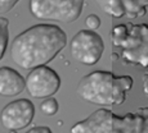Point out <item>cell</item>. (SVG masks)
<instances>
[{
  "instance_id": "6da1fadb",
  "label": "cell",
  "mask_w": 148,
  "mask_h": 133,
  "mask_svg": "<svg viewBox=\"0 0 148 133\" xmlns=\"http://www.w3.org/2000/svg\"><path fill=\"white\" fill-rule=\"evenodd\" d=\"M67 45L66 32L56 24L40 23L19 33L12 42L10 56L23 69L47 65Z\"/></svg>"
},
{
  "instance_id": "7a4b0ae2",
  "label": "cell",
  "mask_w": 148,
  "mask_h": 133,
  "mask_svg": "<svg viewBox=\"0 0 148 133\" xmlns=\"http://www.w3.org/2000/svg\"><path fill=\"white\" fill-rule=\"evenodd\" d=\"M133 83L130 76H115L106 70H95L81 78L76 91L82 100L90 104L113 106L124 103Z\"/></svg>"
},
{
  "instance_id": "3957f363",
  "label": "cell",
  "mask_w": 148,
  "mask_h": 133,
  "mask_svg": "<svg viewBox=\"0 0 148 133\" xmlns=\"http://www.w3.org/2000/svg\"><path fill=\"white\" fill-rule=\"evenodd\" d=\"M113 46L121 47L120 58L126 64L148 67V24H117L111 33Z\"/></svg>"
},
{
  "instance_id": "277c9868",
  "label": "cell",
  "mask_w": 148,
  "mask_h": 133,
  "mask_svg": "<svg viewBox=\"0 0 148 133\" xmlns=\"http://www.w3.org/2000/svg\"><path fill=\"white\" fill-rule=\"evenodd\" d=\"M85 0H30V12L35 18L72 23L79 19Z\"/></svg>"
},
{
  "instance_id": "5b68a950",
  "label": "cell",
  "mask_w": 148,
  "mask_h": 133,
  "mask_svg": "<svg viewBox=\"0 0 148 133\" xmlns=\"http://www.w3.org/2000/svg\"><path fill=\"white\" fill-rule=\"evenodd\" d=\"M104 51V42L94 31L81 30L72 37L70 44L71 56L85 65H94L101 60Z\"/></svg>"
},
{
  "instance_id": "8992f818",
  "label": "cell",
  "mask_w": 148,
  "mask_h": 133,
  "mask_svg": "<svg viewBox=\"0 0 148 133\" xmlns=\"http://www.w3.org/2000/svg\"><path fill=\"white\" fill-rule=\"evenodd\" d=\"M25 81L27 92L35 99L52 97L61 87V78L58 73L45 65L34 68Z\"/></svg>"
},
{
  "instance_id": "52a82bcc",
  "label": "cell",
  "mask_w": 148,
  "mask_h": 133,
  "mask_svg": "<svg viewBox=\"0 0 148 133\" xmlns=\"http://www.w3.org/2000/svg\"><path fill=\"white\" fill-rule=\"evenodd\" d=\"M35 115V106L27 99H18L3 109L0 120L8 131H21L30 126Z\"/></svg>"
},
{
  "instance_id": "ba28073f",
  "label": "cell",
  "mask_w": 148,
  "mask_h": 133,
  "mask_svg": "<svg viewBox=\"0 0 148 133\" xmlns=\"http://www.w3.org/2000/svg\"><path fill=\"white\" fill-rule=\"evenodd\" d=\"M97 4L102 8L107 14L127 19H135L138 17H143L147 13L148 0H95Z\"/></svg>"
},
{
  "instance_id": "9c48e42d",
  "label": "cell",
  "mask_w": 148,
  "mask_h": 133,
  "mask_svg": "<svg viewBox=\"0 0 148 133\" xmlns=\"http://www.w3.org/2000/svg\"><path fill=\"white\" fill-rule=\"evenodd\" d=\"M111 133H148V107H139L124 117L113 114Z\"/></svg>"
},
{
  "instance_id": "30bf717a",
  "label": "cell",
  "mask_w": 148,
  "mask_h": 133,
  "mask_svg": "<svg viewBox=\"0 0 148 133\" xmlns=\"http://www.w3.org/2000/svg\"><path fill=\"white\" fill-rule=\"evenodd\" d=\"M113 113L110 109H98L86 119L79 122L71 128V133H111Z\"/></svg>"
},
{
  "instance_id": "8fae6325",
  "label": "cell",
  "mask_w": 148,
  "mask_h": 133,
  "mask_svg": "<svg viewBox=\"0 0 148 133\" xmlns=\"http://www.w3.org/2000/svg\"><path fill=\"white\" fill-rule=\"evenodd\" d=\"M26 88V81L16 69L0 68V96H17Z\"/></svg>"
},
{
  "instance_id": "7c38bea8",
  "label": "cell",
  "mask_w": 148,
  "mask_h": 133,
  "mask_svg": "<svg viewBox=\"0 0 148 133\" xmlns=\"http://www.w3.org/2000/svg\"><path fill=\"white\" fill-rule=\"evenodd\" d=\"M8 26H9V21L4 17L0 18V60L4 56L5 50L8 46V40H9V31H8Z\"/></svg>"
},
{
  "instance_id": "4fadbf2b",
  "label": "cell",
  "mask_w": 148,
  "mask_h": 133,
  "mask_svg": "<svg viewBox=\"0 0 148 133\" xmlns=\"http://www.w3.org/2000/svg\"><path fill=\"white\" fill-rule=\"evenodd\" d=\"M40 109H41V111L44 113L45 115L52 117V115H54V114H57V113H58L59 104H58V101H57L56 99L48 97V99H45V100L41 103Z\"/></svg>"
},
{
  "instance_id": "5bb4252c",
  "label": "cell",
  "mask_w": 148,
  "mask_h": 133,
  "mask_svg": "<svg viewBox=\"0 0 148 133\" xmlns=\"http://www.w3.org/2000/svg\"><path fill=\"white\" fill-rule=\"evenodd\" d=\"M85 24H86L88 30L90 31H94L97 28L101 27V19L97 14H90L86 19H85Z\"/></svg>"
},
{
  "instance_id": "9a60e30c",
  "label": "cell",
  "mask_w": 148,
  "mask_h": 133,
  "mask_svg": "<svg viewBox=\"0 0 148 133\" xmlns=\"http://www.w3.org/2000/svg\"><path fill=\"white\" fill-rule=\"evenodd\" d=\"M19 0H0V14H5L12 10Z\"/></svg>"
},
{
  "instance_id": "2e32d148",
  "label": "cell",
  "mask_w": 148,
  "mask_h": 133,
  "mask_svg": "<svg viewBox=\"0 0 148 133\" xmlns=\"http://www.w3.org/2000/svg\"><path fill=\"white\" fill-rule=\"evenodd\" d=\"M26 133H53V132L50 131V128H48V127L39 126V127H34V128H31L30 131H27Z\"/></svg>"
},
{
  "instance_id": "e0dca14e",
  "label": "cell",
  "mask_w": 148,
  "mask_h": 133,
  "mask_svg": "<svg viewBox=\"0 0 148 133\" xmlns=\"http://www.w3.org/2000/svg\"><path fill=\"white\" fill-rule=\"evenodd\" d=\"M143 91L146 95H148V73H144L143 76Z\"/></svg>"
},
{
  "instance_id": "ac0fdd59",
  "label": "cell",
  "mask_w": 148,
  "mask_h": 133,
  "mask_svg": "<svg viewBox=\"0 0 148 133\" xmlns=\"http://www.w3.org/2000/svg\"><path fill=\"white\" fill-rule=\"evenodd\" d=\"M9 133H17V131H9Z\"/></svg>"
}]
</instances>
